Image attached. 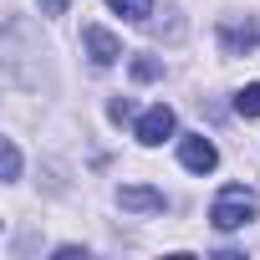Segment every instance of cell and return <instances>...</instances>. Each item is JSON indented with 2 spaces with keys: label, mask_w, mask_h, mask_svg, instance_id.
Listing matches in <instances>:
<instances>
[{
  "label": "cell",
  "mask_w": 260,
  "mask_h": 260,
  "mask_svg": "<svg viewBox=\"0 0 260 260\" xmlns=\"http://www.w3.org/2000/svg\"><path fill=\"white\" fill-rule=\"evenodd\" d=\"M250 219H255V194L245 184H224L214 194V204H209V224L230 235V230H245Z\"/></svg>",
  "instance_id": "6da1fadb"
},
{
  "label": "cell",
  "mask_w": 260,
  "mask_h": 260,
  "mask_svg": "<svg viewBox=\"0 0 260 260\" xmlns=\"http://www.w3.org/2000/svg\"><path fill=\"white\" fill-rule=\"evenodd\" d=\"M179 158H184L189 174H209V169L219 164V148H214L204 133H189V138H179Z\"/></svg>",
  "instance_id": "7a4b0ae2"
},
{
  "label": "cell",
  "mask_w": 260,
  "mask_h": 260,
  "mask_svg": "<svg viewBox=\"0 0 260 260\" xmlns=\"http://www.w3.org/2000/svg\"><path fill=\"white\" fill-rule=\"evenodd\" d=\"M255 41H260V26L245 16V21H224L219 26V46L230 51V56H245V51H255Z\"/></svg>",
  "instance_id": "3957f363"
},
{
  "label": "cell",
  "mask_w": 260,
  "mask_h": 260,
  "mask_svg": "<svg viewBox=\"0 0 260 260\" xmlns=\"http://www.w3.org/2000/svg\"><path fill=\"white\" fill-rule=\"evenodd\" d=\"M82 46H87V56H92L97 67H112V61L122 56V41H117L112 31H102V26H82Z\"/></svg>",
  "instance_id": "277c9868"
},
{
  "label": "cell",
  "mask_w": 260,
  "mask_h": 260,
  "mask_svg": "<svg viewBox=\"0 0 260 260\" xmlns=\"http://www.w3.org/2000/svg\"><path fill=\"white\" fill-rule=\"evenodd\" d=\"M169 133H174V107H164V102H158V107H148V112L138 117V143L158 148Z\"/></svg>",
  "instance_id": "5b68a950"
},
{
  "label": "cell",
  "mask_w": 260,
  "mask_h": 260,
  "mask_svg": "<svg viewBox=\"0 0 260 260\" xmlns=\"http://www.w3.org/2000/svg\"><path fill=\"white\" fill-rule=\"evenodd\" d=\"M117 204L133 209V214H164V194L148 189V184H122L117 189Z\"/></svg>",
  "instance_id": "8992f818"
},
{
  "label": "cell",
  "mask_w": 260,
  "mask_h": 260,
  "mask_svg": "<svg viewBox=\"0 0 260 260\" xmlns=\"http://www.w3.org/2000/svg\"><path fill=\"white\" fill-rule=\"evenodd\" d=\"M107 6H112L122 21H148V16H153V0H107Z\"/></svg>",
  "instance_id": "52a82bcc"
},
{
  "label": "cell",
  "mask_w": 260,
  "mask_h": 260,
  "mask_svg": "<svg viewBox=\"0 0 260 260\" xmlns=\"http://www.w3.org/2000/svg\"><path fill=\"white\" fill-rule=\"evenodd\" d=\"M235 112L240 117H260V82H250V87L235 92Z\"/></svg>",
  "instance_id": "ba28073f"
},
{
  "label": "cell",
  "mask_w": 260,
  "mask_h": 260,
  "mask_svg": "<svg viewBox=\"0 0 260 260\" xmlns=\"http://www.w3.org/2000/svg\"><path fill=\"white\" fill-rule=\"evenodd\" d=\"M0 169H6V179H21V148L6 138V158H0Z\"/></svg>",
  "instance_id": "9c48e42d"
},
{
  "label": "cell",
  "mask_w": 260,
  "mask_h": 260,
  "mask_svg": "<svg viewBox=\"0 0 260 260\" xmlns=\"http://www.w3.org/2000/svg\"><path fill=\"white\" fill-rule=\"evenodd\" d=\"M158 72H164V67H158L153 56H133V77H138V82H153Z\"/></svg>",
  "instance_id": "30bf717a"
},
{
  "label": "cell",
  "mask_w": 260,
  "mask_h": 260,
  "mask_svg": "<svg viewBox=\"0 0 260 260\" xmlns=\"http://www.w3.org/2000/svg\"><path fill=\"white\" fill-rule=\"evenodd\" d=\"M107 117H112V122H127V117H133V102H127V97H112V102H107Z\"/></svg>",
  "instance_id": "8fae6325"
},
{
  "label": "cell",
  "mask_w": 260,
  "mask_h": 260,
  "mask_svg": "<svg viewBox=\"0 0 260 260\" xmlns=\"http://www.w3.org/2000/svg\"><path fill=\"white\" fill-rule=\"evenodd\" d=\"M41 6H46L51 16H61V11H67V0H41Z\"/></svg>",
  "instance_id": "7c38bea8"
}]
</instances>
